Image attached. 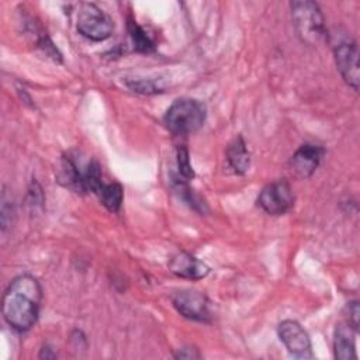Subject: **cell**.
<instances>
[{"instance_id":"12","label":"cell","mask_w":360,"mask_h":360,"mask_svg":"<svg viewBox=\"0 0 360 360\" xmlns=\"http://www.w3.org/2000/svg\"><path fill=\"white\" fill-rule=\"evenodd\" d=\"M83 172L84 170H80V167L76 165V162L70 156H65L60 160L56 177L62 186L77 193L79 191L84 193Z\"/></svg>"},{"instance_id":"21","label":"cell","mask_w":360,"mask_h":360,"mask_svg":"<svg viewBox=\"0 0 360 360\" xmlns=\"http://www.w3.org/2000/svg\"><path fill=\"white\" fill-rule=\"evenodd\" d=\"M49 350H51L49 347H46V352H45V349H42L39 357H41V359H44V357H45V359H53L55 354H53V353H49Z\"/></svg>"},{"instance_id":"11","label":"cell","mask_w":360,"mask_h":360,"mask_svg":"<svg viewBox=\"0 0 360 360\" xmlns=\"http://www.w3.org/2000/svg\"><path fill=\"white\" fill-rule=\"evenodd\" d=\"M356 329L347 322L339 323L333 335V353L339 360L356 359Z\"/></svg>"},{"instance_id":"14","label":"cell","mask_w":360,"mask_h":360,"mask_svg":"<svg viewBox=\"0 0 360 360\" xmlns=\"http://www.w3.org/2000/svg\"><path fill=\"white\" fill-rule=\"evenodd\" d=\"M97 195L101 204L111 212H117L121 208L124 191L118 183L103 184L101 188L97 191Z\"/></svg>"},{"instance_id":"3","label":"cell","mask_w":360,"mask_h":360,"mask_svg":"<svg viewBox=\"0 0 360 360\" xmlns=\"http://www.w3.org/2000/svg\"><path fill=\"white\" fill-rule=\"evenodd\" d=\"M291 17L295 31L302 42L318 45L326 35L323 15L316 3L298 0L291 3Z\"/></svg>"},{"instance_id":"9","label":"cell","mask_w":360,"mask_h":360,"mask_svg":"<svg viewBox=\"0 0 360 360\" xmlns=\"http://www.w3.org/2000/svg\"><path fill=\"white\" fill-rule=\"evenodd\" d=\"M325 150L314 143L301 145L290 159L291 172L301 179L309 177L321 163Z\"/></svg>"},{"instance_id":"16","label":"cell","mask_w":360,"mask_h":360,"mask_svg":"<svg viewBox=\"0 0 360 360\" xmlns=\"http://www.w3.org/2000/svg\"><path fill=\"white\" fill-rule=\"evenodd\" d=\"M128 31L131 35V39L134 42V46L139 52H150L153 49V42L149 38V35L136 24V21L129 20L128 21Z\"/></svg>"},{"instance_id":"1","label":"cell","mask_w":360,"mask_h":360,"mask_svg":"<svg viewBox=\"0 0 360 360\" xmlns=\"http://www.w3.org/2000/svg\"><path fill=\"white\" fill-rule=\"evenodd\" d=\"M42 288L30 274L15 277L4 291L1 312L4 321L15 330L25 332L37 322Z\"/></svg>"},{"instance_id":"10","label":"cell","mask_w":360,"mask_h":360,"mask_svg":"<svg viewBox=\"0 0 360 360\" xmlns=\"http://www.w3.org/2000/svg\"><path fill=\"white\" fill-rule=\"evenodd\" d=\"M169 270L174 276L187 280H200L210 273V267L204 262L187 252L174 255L169 262Z\"/></svg>"},{"instance_id":"6","label":"cell","mask_w":360,"mask_h":360,"mask_svg":"<svg viewBox=\"0 0 360 360\" xmlns=\"http://www.w3.org/2000/svg\"><path fill=\"white\" fill-rule=\"evenodd\" d=\"M259 207L270 215L285 214L294 204V195L285 180H277L267 184L257 197Z\"/></svg>"},{"instance_id":"13","label":"cell","mask_w":360,"mask_h":360,"mask_svg":"<svg viewBox=\"0 0 360 360\" xmlns=\"http://www.w3.org/2000/svg\"><path fill=\"white\" fill-rule=\"evenodd\" d=\"M226 160L235 173L243 174L250 165V155L242 136H236L226 148Z\"/></svg>"},{"instance_id":"15","label":"cell","mask_w":360,"mask_h":360,"mask_svg":"<svg viewBox=\"0 0 360 360\" xmlns=\"http://www.w3.org/2000/svg\"><path fill=\"white\" fill-rule=\"evenodd\" d=\"M83 184H84V191H93L97 194V191L101 188L103 183V174H101V167L97 160H91L87 163L83 172Z\"/></svg>"},{"instance_id":"18","label":"cell","mask_w":360,"mask_h":360,"mask_svg":"<svg viewBox=\"0 0 360 360\" xmlns=\"http://www.w3.org/2000/svg\"><path fill=\"white\" fill-rule=\"evenodd\" d=\"M127 86L136 93H142V94H153V93H159L160 87L149 79H129L127 80Z\"/></svg>"},{"instance_id":"7","label":"cell","mask_w":360,"mask_h":360,"mask_svg":"<svg viewBox=\"0 0 360 360\" xmlns=\"http://www.w3.org/2000/svg\"><path fill=\"white\" fill-rule=\"evenodd\" d=\"M336 68L346 82L354 91L359 90L360 72H359V49L354 41H345L335 46L333 49Z\"/></svg>"},{"instance_id":"19","label":"cell","mask_w":360,"mask_h":360,"mask_svg":"<svg viewBox=\"0 0 360 360\" xmlns=\"http://www.w3.org/2000/svg\"><path fill=\"white\" fill-rule=\"evenodd\" d=\"M347 323L354 328L357 330L359 328V314H360V309H359V302L357 301H353V302H349L347 305Z\"/></svg>"},{"instance_id":"4","label":"cell","mask_w":360,"mask_h":360,"mask_svg":"<svg viewBox=\"0 0 360 360\" xmlns=\"http://www.w3.org/2000/svg\"><path fill=\"white\" fill-rule=\"evenodd\" d=\"M76 27L83 37L91 41H104L112 34L111 18L93 3L80 4Z\"/></svg>"},{"instance_id":"20","label":"cell","mask_w":360,"mask_h":360,"mask_svg":"<svg viewBox=\"0 0 360 360\" xmlns=\"http://www.w3.org/2000/svg\"><path fill=\"white\" fill-rule=\"evenodd\" d=\"M176 359H200L201 354L194 347H181L177 353H174Z\"/></svg>"},{"instance_id":"17","label":"cell","mask_w":360,"mask_h":360,"mask_svg":"<svg viewBox=\"0 0 360 360\" xmlns=\"http://www.w3.org/2000/svg\"><path fill=\"white\" fill-rule=\"evenodd\" d=\"M176 159H177V170L179 176L183 179V181H188L194 177V170L190 163V155L188 150L184 146H179L176 152Z\"/></svg>"},{"instance_id":"8","label":"cell","mask_w":360,"mask_h":360,"mask_svg":"<svg viewBox=\"0 0 360 360\" xmlns=\"http://www.w3.org/2000/svg\"><path fill=\"white\" fill-rule=\"evenodd\" d=\"M277 333L290 354H292L297 359L312 357L311 339L305 329L297 321H283L277 328Z\"/></svg>"},{"instance_id":"2","label":"cell","mask_w":360,"mask_h":360,"mask_svg":"<svg viewBox=\"0 0 360 360\" xmlns=\"http://www.w3.org/2000/svg\"><path fill=\"white\" fill-rule=\"evenodd\" d=\"M207 115L205 105L194 98H177L165 114V124L174 135H190L198 131Z\"/></svg>"},{"instance_id":"5","label":"cell","mask_w":360,"mask_h":360,"mask_svg":"<svg viewBox=\"0 0 360 360\" xmlns=\"http://www.w3.org/2000/svg\"><path fill=\"white\" fill-rule=\"evenodd\" d=\"M172 302L176 311L190 319L197 322H210L211 311L210 301L207 295L197 290H181L172 295Z\"/></svg>"}]
</instances>
